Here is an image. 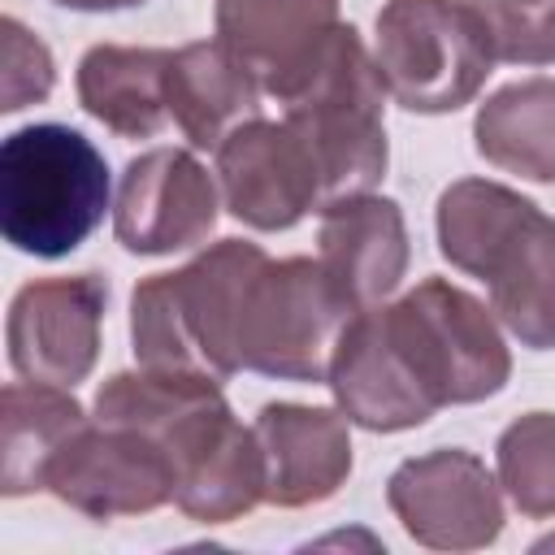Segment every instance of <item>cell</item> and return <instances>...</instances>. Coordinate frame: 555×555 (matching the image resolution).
Masks as SVG:
<instances>
[{"label": "cell", "instance_id": "15", "mask_svg": "<svg viewBox=\"0 0 555 555\" xmlns=\"http://www.w3.org/2000/svg\"><path fill=\"white\" fill-rule=\"evenodd\" d=\"M325 386L338 412L369 434H403L425 425L438 412L416 386V377L408 373L403 356L395 351L377 308H364L347 321L334 347Z\"/></svg>", "mask_w": 555, "mask_h": 555}, {"label": "cell", "instance_id": "22", "mask_svg": "<svg viewBox=\"0 0 555 555\" xmlns=\"http://www.w3.org/2000/svg\"><path fill=\"white\" fill-rule=\"evenodd\" d=\"M499 486L529 520L555 516V412L516 416L494 447Z\"/></svg>", "mask_w": 555, "mask_h": 555}, {"label": "cell", "instance_id": "7", "mask_svg": "<svg viewBox=\"0 0 555 555\" xmlns=\"http://www.w3.org/2000/svg\"><path fill=\"white\" fill-rule=\"evenodd\" d=\"M356 308L338 295L321 260H264L243 295L238 360L278 382H325L334 347Z\"/></svg>", "mask_w": 555, "mask_h": 555}, {"label": "cell", "instance_id": "5", "mask_svg": "<svg viewBox=\"0 0 555 555\" xmlns=\"http://www.w3.org/2000/svg\"><path fill=\"white\" fill-rule=\"evenodd\" d=\"M382 325L434 408L481 403L512 377V351L490 308L447 278H425L395 304H377Z\"/></svg>", "mask_w": 555, "mask_h": 555}, {"label": "cell", "instance_id": "23", "mask_svg": "<svg viewBox=\"0 0 555 555\" xmlns=\"http://www.w3.org/2000/svg\"><path fill=\"white\" fill-rule=\"evenodd\" d=\"M486 26L494 61L555 65V0H464Z\"/></svg>", "mask_w": 555, "mask_h": 555}, {"label": "cell", "instance_id": "24", "mask_svg": "<svg viewBox=\"0 0 555 555\" xmlns=\"http://www.w3.org/2000/svg\"><path fill=\"white\" fill-rule=\"evenodd\" d=\"M4 30V113H17L26 104H39L52 95L56 87V65H52V52L39 35H30L17 17H4L0 22Z\"/></svg>", "mask_w": 555, "mask_h": 555}, {"label": "cell", "instance_id": "26", "mask_svg": "<svg viewBox=\"0 0 555 555\" xmlns=\"http://www.w3.org/2000/svg\"><path fill=\"white\" fill-rule=\"evenodd\" d=\"M551 546H555V538H542V542H538L533 551H551Z\"/></svg>", "mask_w": 555, "mask_h": 555}, {"label": "cell", "instance_id": "21", "mask_svg": "<svg viewBox=\"0 0 555 555\" xmlns=\"http://www.w3.org/2000/svg\"><path fill=\"white\" fill-rule=\"evenodd\" d=\"M477 156L525 182H555V78L499 87L473 121Z\"/></svg>", "mask_w": 555, "mask_h": 555}, {"label": "cell", "instance_id": "13", "mask_svg": "<svg viewBox=\"0 0 555 555\" xmlns=\"http://www.w3.org/2000/svg\"><path fill=\"white\" fill-rule=\"evenodd\" d=\"M347 416L308 403H264L256 412V438L264 451V503L312 507L338 494L351 477V434Z\"/></svg>", "mask_w": 555, "mask_h": 555}, {"label": "cell", "instance_id": "4", "mask_svg": "<svg viewBox=\"0 0 555 555\" xmlns=\"http://www.w3.org/2000/svg\"><path fill=\"white\" fill-rule=\"evenodd\" d=\"M386 87L377 61L369 56L356 26H343L325 39L304 78L278 100L282 117L304 134L321 169L325 204L347 195H369L386 178Z\"/></svg>", "mask_w": 555, "mask_h": 555}, {"label": "cell", "instance_id": "1", "mask_svg": "<svg viewBox=\"0 0 555 555\" xmlns=\"http://www.w3.org/2000/svg\"><path fill=\"white\" fill-rule=\"evenodd\" d=\"M438 251L486 282L490 312L529 347H555V217L503 182L460 178L438 195Z\"/></svg>", "mask_w": 555, "mask_h": 555}, {"label": "cell", "instance_id": "11", "mask_svg": "<svg viewBox=\"0 0 555 555\" xmlns=\"http://www.w3.org/2000/svg\"><path fill=\"white\" fill-rule=\"evenodd\" d=\"M217 178L230 217L251 230H291L312 208H325L321 169L304 134L282 121H247L217 147Z\"/></svg>", "mask_w": 555, "mask_h": 555}, {"label": "cell", "instance_id": "10", "mask_svg": "<svg viewBox=\"0 0 555 555\" xmlns=\"http://www.w3.org/2000/svg\"><path fill=\"white\" fill-rule=\"evenodd\" d=\"M108 282L100 273L35 278L9 304V364L26 382L78 386L100 360Z\"/></svg>", "mask_w": 555, "mask_h": 555}, {"label": "cell", "instance_id": "2", "mask_svg": "<svg viewBox=\"0 0 555 555\" xmlns=\"http://www.w3.org/2000/svg\"><path fill=\"white\" fill-rule=\"evenodd\" d=\"M264 247L221 238L173 273H152L130 295V347L143 369L234 377L243 295L264 264Z\"/></svg>", "mask_w": 555, "mask_h": 555}, {"label": "cell", "instance_id": "20", "mask_svg": "<svg viewBox=\"0 0 555 555\" xmlns=\"http://www.w3.org/2000/svg\"><path fill=\"white\" fill-rule=\"evenodd\" d=\"M173 503L199 525H230L264 503V451L256 429L225 416L173 473Z\"/></svg>", "mask_w": 555, "mask_h": 555}, {"label": "cell", "instance_id": "6", "mask_svg": "<svg viewBox=\"0 0 555 555\" xmlns=\"http://www.w3.org/2000/svg\"><path fill=\"white\" fill-rule=\"evenodd\" d=\"M377 74L408 113H455L494 74L486 26L464 0H386L377 13Z\"/></svg>", "mask_w": 555, "mask_h": 555}, {"label": "cell", "instance_id": "14", "mask_svg": "<svg viewBox=\"0 0 555 555\" xmlns=\"http://www.w3.org/2000/svg\"><path fill=\"white\" fill-rule=\"evenodd\" d=\"M408 256V225L395 199L369 191L321 208L317 260L356 312L377 308L399 291Z\"/></svg>", "mask_w": 555, "mask_h": 555}, {"label": "cell", "instance_id": "17", "mask_svg": "<svg viewBox=\"0 0 555 555\" xmlns=\"http://www.w3.org/2000/svg\"><path fill=\"white\" fill-rule=\"evenodd\" d=\"M260 95H264L260 78L221 39H195L169 56L165 69L169 121L199 152H217L238 126L256 121Z\"/></svg>", "mask_w": 555, "mask_h": 555}, {"label": "cell", "instance_id": "18", "mask_svg": "<svg viewBox=\"0 0 555 555\" xmlns=\"http://www.w3.org/2000/svg\"><path fill=\"white\" fill-rule=\"evenodd\" d=\"M169 48L95 43L78 61V104L121 139H152L169 121L165 69Z\"/></svg>", "mask_w": 555, "mask_h": 555}, {"label": "cell", "instance_id": "12", "mask_svg": "<svg viewBox=\"0 0 555 555\" xmlns=\"http://www.w3.org/2000/svg\"><path fill=\"white\" fill-rule=\"evenodd\" d=\"M217 208V182L186 147H152L121 169L113 234L130 256H173L212 234Z\"/></svg>", "mask_w": 555, "mask_h": 555}, {"label": "cell", "instance_id": "8", "mask_svg": "<svg viewBox=\"0 0 555 555\" xmlns=\"http://www.w3.org/2000/svg\"><path fill=\"white\" fill-rule=\"evenodd\" d=\"M386 503L403 533L429 551H481L503 533V486L464 447L403 460L386 481Z\"/></svg>", "mask_w": 555, "mask_h": 555}, {"label": "cell", "instance_id": "19", "mask_svg": "<svg viewBox=\"0 0 555 555\" xmlns=\"http://www.w3.org/2000/svg\"><path fill=\"white\" fill-rule=\"evenodd\" d=\"M87 425L82 403L69 386L9 382L0 412V490L9 499L35 494L48 481V464Z\"/></svg>", "mask_w": 555, "mask_h": 555}, {"label": "cell", "instance_id": "25", "mask_svg": "<svg viewBox=\"0 0 555 555\" xmlns=\"http://www.w3.org/2000/svg\"><path fill=\"white\" fill-rule=\"evenodd\" d=\"M61 9H74V13H117V9H134L143 0H52Z\"/></svg>", "mask_w": 555, "mask_h": 555}, {"label": "cell", "instance_id": "3", "mask_svg": "<svg viewBox=\"0 0 555 555\" xmlns=\"http://www.w3.org/2000/svg\"><path fill=\"white\" fill-rule=\"evenodd\" d=\"M108 208V165L100 147L61 121L22 126L0 147V230L4 243L61 260L87 243Z\"/></svg>", "mask_w": 555, "mask_h": 555}, {"label": "cell", "instance_id": "9", "mask_svg": "<svg viewBox=\"0 0 555 555\" xmlns=\"http://www.w3.org/2000/svg\"><path fill=\"white\" fill-rule=\"evenodd\" d=\"M43 490L91 520L147 516L173 503V464L143 429L87 421L48 464Z\"/></svg>", "mask_w": 555, "mask_h": 555}, {"label": "cell", "instance_id": "16", "mask_svg": "<svg viewBox=\"0 0 555 555\" xmlns=\"http://www.w3.org/2000/svg\"><path fill=\"white\" fill-rule=\"evenodd\" d=\"M217 39L282 100L338 30V0H217Z\"/></svg>", "mask_w": 555, "mask_h": 555}]
</instances>
